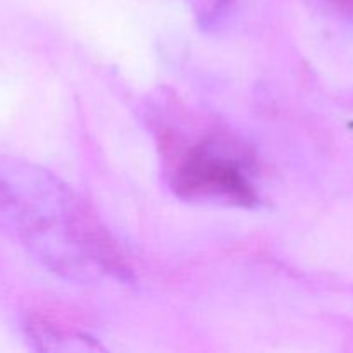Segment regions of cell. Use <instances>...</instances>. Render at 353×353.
Masks as SVG:
<instances>
[{"label":"cell","mask_w":353,"mask_h":353,"mask_svg":"<svg viewBox=\"0 0 353 353\" xmlns=\"http://www.w3.org/2000/svg\"><path fill=\"white\" fill-rule=\"evenodd\" d=\"M330 2L333 3L338 10H341V12H345L347 16L353 17V0H330Z\"/></svg>","instance_id":"obj_3"},{"label":"cell","mask_w":353,"mask_h":353,"mask_svg":"<svg viewBox=\"0 0 353 353\" xmlns=\"http://www.w3.org/2000/svg\"><path fill=\"white\" fill-rule=\"evenodd\" d=\"M230 2L231 0H188L193 12H195L200 19L205 21V23L216 19V17L226 9Z\"/></svg>","instance_id":"obj_2"},{"label":"cell","mask_w":353,"mask_h":353,"mask_svg":"<svg viewBox=\"0 0 353 353\" xmlns=\"http://www.w3.org/2000/svg\"><path fill=\"white\" fill-rule=\"evenodd\" d=\"M171 183L179 196L248 207L259 196L250 181V162L233 141L205 137L176 150Z\"/></svg>","instance_id":"obj_1"}]
</instances>
